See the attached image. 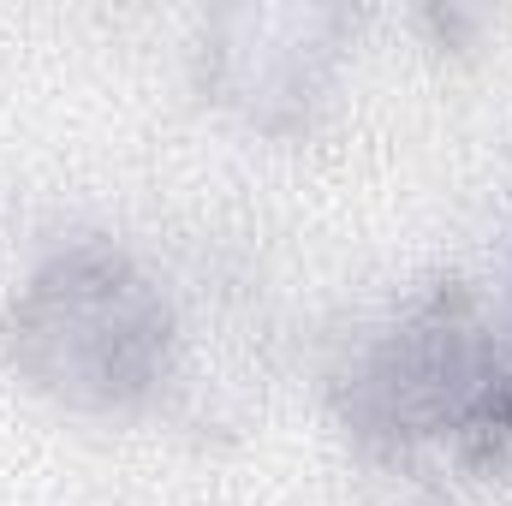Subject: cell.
I'll use <instances>...</instances> for the list:
<instances>
[{"label":"cell","mask_w":512,"mask_h":506,"mask_svg":"<svg viewBox=\"0 0 512 506\" xmlns=\"http://www.w3.org/2000/svg\"><path fill=\"white\" fill-rule=\"evenodd\" d=\"M340 417L387 459L423 447L501 459L512 447V352L465 286H441L358 352L340 381Z\"/></svg>","instance_id":"6da1fadb"},{"label":"cell","mask_w":512,"mask_h":506,"mask_svg":"<svg viewBox=\"0 0 512 506\" xmlns=\"http://www.w3.org/2000/svg\"><path fill=\"white\" fill-rule=\"evenodd\" d=\"M12 370L72 411H131L173 364L167 292L108 239L48 256L6 316Z\"/></svg>","instance_id":"7a4b0ae2"},{"label":"cell","mask_w":512,"mask_h":506,"mask_svg":"<svg viewBox=\"0 0 512 506\" xmlns=\"http://www.w3.org/2000/svg\"><path fill=\"white\" fill-rule=\"evenodd\" d=\"M352 36L346 6H227L209 18V90L262 131H298L328 96L340 48Z\"/></svg>","instance_id":"3957f363"}]
</instances>
